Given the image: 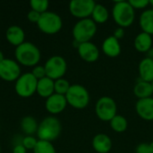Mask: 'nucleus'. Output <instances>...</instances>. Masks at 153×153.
I'll use <instances>...</instances> for the list:
<instances>
[{
    "label": "nucleus",
    "instance_id": "nucleus-17",
    "mask_svg": "<svg viewBox=\"0 0 153 153\" xmlns=\"http://www.w3.org/2000/svg\"><path fill=\"white\" fill-rule=\"evenodd\" d=\"M102 50L104 54L109 57H117L121 53V46L119 40L114 36L108 37L102 44Z\"/></svg>",
    "mask_w": 153,
    "mask_h": 153
},
{
    "label": "nucleus",
    "instance_id": "nucleus-19",
    "mask_svg": "<svg viewBox=\"0 0 153 153\" xmlns=\"http://www.w3.org/2000/svg\"><path fill=\"white\" fill-rule=\"evenodd\" d=\"M138 69L141 80L152 83L153 82V59L145 57L140 62Z\"/></svg>",
    "mask_w": 153,
    "mask_h": 153
},
{
    "label": "nucleus",
    "instance_id": "nucleus-28",
    "mask_svg": "<svg viewBox=\"0 0 153 153\" xmlns=\"http://www.w3.org/2000/svg\"><path fill=\"white\" fill-rule=\"evenodd\" d=\"M30 4L31 10L36 11L41 14L47 12L49 3L48 0H31L30 2Z\"/></svg>",
    "mask_w": 153,
    "mask_h": 153
},
{
    "label": "nucleus",
    "instance_id": "nucleus-38",
    "mask_svg": "<svg viewBox=\"0 0 153 153\" xmlns=\"http://www.w3.org/2000/svg\"><path fill=\"white\" fill-rule=\"evenodd\" d=\"M150 4H152L153 6V0H150Z\"/></svg>",
    "mask_w": 153,
    "mask_h": 153
},
{
    "label": "nucleus",
    "instance_id": "nucleus-33",
    "mask_svg": "<svg viewBox=\"0 0 153 153\" xmlns=\"http://www.w3.org/2000/svg\"><path fill=\"white\" fill-rule=\"evenodd\" d=\"M135 152L136 153H152V150H151L150 144L145 143H143L139 144V145L136 147Z\"/></svg>",
    "mask_w": 153,
    "mask_h": 153
},
{
    "label": "nucleus",
    "instance_id": "nucleus-37",
    "mask_svg": "<svg viewBox=\"0 0 153 153\" xmlns=\"http://www.w3.org/2000/svg\"><path fill=\"white\" fill-rule=\"evenodd\" d=\"M150 147H151V150H152V152L153 153V142L150 143Z\"/></svg>",
    "mask_w": 153,
    "mask_h": 153
},
{
    "label": "nucleus",
    "instance_id": "nucleus-20",
    "mask_svg": "<svg viewBox=\"0 0 153 153\" xmlns=\"http://www.w3.org/2000/svg\"><path fill=\"white\" fill-rule=\"evenodd\" d=\"M152 35L146 32L139 33L134 39V48L138 52L145 53L149 52L152 49Z\"/></svg>",
    "mask_w": 153,
    "mask_h": 153
},
{
    "label": "nucleus",
    "instance_id": "nucleus-35",
    "mask_svg": "<svg viewBox=\"0 0 153 153\" xmlns=\"http://www.w3.org/2000/svg\"><path fill=\"white\" fill-rule=\"evenodd\" d=\"M26 152L27 150L22 144H17L13 149V153H26Z\"/></svg>",
    "mask_w": 153,
    "mask_h": 153
},
{
    "label": "nucleus",
    "instance_id": "nucleus-7",
    "mask_svg": "<svg viewBox=\"0 0 153 153\" xmlns=\"http://www.w3.org/2000/svg\"><path fill=\"white\" fill-rule=\"evenodd\" d=\"M38 80L31 73L21 74L15 82V91L22 98H29L37 91Z\"/></svg>",
    "mask_w": 153,
    "mask_h": 153
},
{
    "label": "nucleus",
    "instance_id": "nucleus-31",
    "mask_svg": "<svg viewBox=\"0 0 153 153\" xmlns=\"http://www.w3.org/2000/svg\"><path fill=\"white\" fill-rule=\"evenodd\" d=\"M128 2L134 9H143L150 4L149 0H130Z\"/></svg>",
    "mask_w": 153,
    "mask_h": 153
},
{
    "label": "nucleus",
    "instance_id": "nucleus-9",
    "mask_svg": "<svg viewBox=\"0 0 153 153\" xmlns=\"http://www.w3.org/2000/svg\"><path fill=\"white\" fill-rule=\"evenodd\" d=\"M46 76L56 81L61 79L67 69V64L61 56H53L46 62L45 65Z\"/></svg>",
    "mask_w": 153,
    "mask_h": 153
},
{
    "label": "nucleus",
    "instance_id": "nucleus-32",
    "mask_svg": "<svg viewBox=\"0 0 153 153\" xmlns=\"http://www.w3.org/2000/svg\"><path fill=\"white\" fill-rule=\"evenodd\" d=\"M40 13L36 12V11H33V10H30L28 14H27V18L28 20L30 22H35V23H38L39 18H40Z\"/></svg>",
    "mask_w": 153,
    "mask_h": 153
},
{
    "label": "nucleus",
    "instance_id": "nucleus-24",
    "mask_svg": "<svg viewBox=\"0 0 153 153\" xmlns=\"http://www.w3.org/2000/svg\"><path fill=\"white\" fill-rule=\"evenodd\" d=\"M92 20L93 22L97 24V23H104L108 21V17H109V13L108 9L101 4H96L92 13Z\"/></svg>",
    "mask_w": 153,
    "mask_h": 153
},
{
    "label": "nucleus",
    "instance_id": "nucleus-12",
    "mask_svg": "<svg viewBox=\"0 0 153 153\" xmlns=\"http://www.w3.org/2000/svg\"><path fill=\"white\" fill-rule=\"evenodd\" d=\"M77 49L80 57L86 62L92 63L99 59L100 50L96 47V45L90 41L79 44L77 46Z\"/></svg>",
    "mask_w": 153,
    "mask_h": 153
},
{
    "label": "nucleus",
    "instance_id": "nucleus-22",
    "mask_svg": "<svg viewBox=\"0 0 153 153\" xmlns=\"http://www.w3.org/2000/svg\"><path fill=\"white\" fill-rule=\"evenodd\" d=\"M140 26L143 32L153 35V9H148L141 14Z\"/></svg>",
    "mask_w": 153,
    "mask_h": 153
},
{
    "label": "nucleus",
    "instance_id": "nucleus-13",
    "mask_svg": "<svg viewBox=\"0 0 153 153\" xmlns=\"http://www.w3.org/2000/svg\"><path fill=\"white\" fill-rule=\"evenodd\" d=\"M67 101L65 96L54 93L50 97H48L46 100L45 107L46 109L51 114H58L65 110L66 108Z\"/></svg>",
    "mask_w": 153,
    "mask_h": 153
},
{
    "label": "nucleus",
    "instance_id": "nucleus-14",
    "mask_svg": "<svg viewBox=\"0 0 153 153\" xmlns=\"http://www.w3.org/2000/svg\"><path fill=\"white\" fill-rule=\"evenodd\" d=\"M135 109L141 118L147 121L153 120V98L139 100L136 102Z\"/></svg>",
    "mask_w": 153,
    "mask_h": 153
},
{
    "label": "nucleus",
    "instance_id": "nucleus-21",
    "mask_svg": "<svg viewBox=\"0 0 153 153\" xmlns=\"http://www.w3.org/2000/svg\"><path fill=\"white\" fill-rule=\"evenodd\" d=\"M134 93L139 100L151 98L153 95L152 84L141 80L134 85Z\"/></svg>",
    "mask_w": 153,
    "mask_h": 153
},
{
    "label": "nucleus",
    "instance_id": "nucleus-29",
    "mask_svg": "<svg viewBox=\"0 0 153 153\" xmlns=\"http://www.w3.org/2000/svg\"><path fill=\"white\" fill-rule=\"evenodd\" d=\"M38 143V140L33 136H25L22 139V144L25 147L26 150H33Z\"/></svg>",
    "mask_w": 153,
    "mask_h": 153
},
{
    "label": "nucleus",
    "instance_id": "nucleus-4",
    "mask_svg": "<svg viewBox=\"0 0 153 153\" xmlns=\"http://www.w3.org/2000/svg\"><path fill=\"white\" fill-rule=\"evenodd\" d=\"M97 31V24L92 19H82L75 23L73 28V36L74 41L81 44L89 42Z\"/></svg>",
    "mask_w": 153,
    "mask_h": 153
},
{
    "label": "nucleus",
    "instance_id": "nucleus-25",
    "mask_svg": "<svg viewBox=\"0 0 153 153\" xmlns=\"http://www.w3.org/2000/svg\"><path fill=\"white\" fill-rule=\"evenodd\" d=\"M127 120L121 115L115 116L110 120V126L113 131L117 133H123L127 129Z\"/></svg>",
    "mask_w": 153,
    "mask_h": 153
},
{
    "label": "nucleus",
    "instance_id": "nucleus-3",
    "mask_svg": "<svg viewBox=\"0 0 153 153\" xmlns=\"http://www.w3.org/2000/svg\"><path fill=\"white\" fill-rule=\"evenodd\" d=\"M61 130L60 121L55 117H48L39 125L37 135L39 140L51 143L60 135Z\"/></svg>",
    "mask_w": 153,
    "mask_h": 153
},
{
    "label": "nucleus",
    "instance_id": "nucleus-40",
    "mask_svg": "<svg viewBox=\"0 0 153 153\" xmlns=\"http://www.w3.org/2000/svg\"><path fill=\"white\" fill-rule=\"evenodd\" d=\"M0 153H1V147H0Z\"/></svg>",
    "mask_w": 153,
    "mask_h": 153
},
{
    "label": "nucleus",
    "instance_id": "nucleus-5",
    "mask_svg": "<svg viewBox=\"0 0 153 153\" xmlns=\"http://www.w3.org/2000/svg\"><path fill=\"white\" fill-rule=\"evenodd\" d=\"M65 99L67 104L73 108L83 109L90 102V94L84 86L81 84H73L65 94Z\"/></svg>",
    "mask_w": 153,
    "mask_h": 153
},
{
    "label": "nucleus",
    "instance_id": "nucleus-23",
    "mask_svg": "<svg viewBox=\"0 0 153 153\" xmlns=\"http://www.w3.org/2000/svg\"><path fill=\"white\" fill-rule=\"evenodd\" d=\"M21 127L22 132L27 134V136H31L38 131L39 125L36 119L30 116L24 117L21 121Z\"/></svg>",
    "mask_w": 153,
    "mask_h": 153
},
{
    "label": "nucleus",
    "instance_id": "nucleus-39",
    "mask_svg": "<svg viewBox=\"0 0 153 153\" xmlns=\"http://www.w3.org/2000/svg\"><path fill=\"white\" fill-rule=\"evenodd\" d=\"M152 89H153V82H152Z\"/></svg>",
    "mask_w": 153,
    "mask_h": 153
},
{
    "label": "nucleus",
    "instance_id": "nucleus-30",
    "mask_svg": "<svg viewBox=\"0 0 153 153\" xmlns=\"http://www.w3.org/2000/svg\"><path fill=\"white\" fill-rule=\"evenodd\" d=\"M31 74L34 75V77L37 80H40L44 77H46V71H45V67L42 65H36L34 66Z\"/></svg>",
    "mask_w": 153,
    "mask_h": 153
},
{
    "label": "nucleus",
    "instance_id": "nucleus-10",
    "mask_svg": "<svg viewBox=\"0 0 153 153\" xmlns=\"http://www.w3.org/2000/svg\"><path fill=\"white\" fill-rule=\"evenodd\" d=\"M95 5L93 0H72L69 4V11L76 18L87 19L91 15Z\"/></svg>",
    "mask_w": 153,
    "mask_h": 153
},
{
    "label": "nucleus",
    "instance_id": "nucleus-26",
    "mask_svg": "<svg viewBox=\"0 0 153 153\" xmlns=\"http://www.w3.org/2000/svg\"><path fill=\"white\" fill-rule=\"evenodd\" d=\"M34 153H56L54 145L50 142L39 140L35 148L33 149Z\"/></svg>",
    "mask_w": 153,
    "mask_h": 153
},
{
    "label": "nucleus",
    "instance_id": "nucleus-36",
    "mask_svg": "<svg viewBox=\"0 0 153 153\" xmlns=\"http://www.w3.org/2000/svg\"><path fill=\"white\" fill-rule=\"evenodd\" d=\"M4 54H3V52L0 50V63H2L3 61H4Z\"/></svg>",
    "mask_w": 153,
    "mask_h": 153
},
{
    "label": "nucleus",
    "instance_id": "nucleus-11",
    "mask_svg": "<svg viewBox=\"0 0 153 153\" xmlns=\"http://www.w3.org/2000/svg\"><path fill=\"white\" fill-rule=\"evenodd\" d=\"M21 76L20 65L13 59L4 58L0 63V78L6 82L17 81Z\"/></svg>",
    "mask_w": 153,
    "mask_h": 153
},
{
    "label": "nucleus",
    "instance_id": "nucleus-15",
    "mask_svg": "<svg viewBox=\"0 0 153 153\" xmlns=\"http://www.w3.org/2000/svg\"><path fill=\"white\" fill-rule=\"evenodd\" d=\"M92 147L98 153H108L112 148V141L105 134H99L93 137Z\"/></svg>",
    "mask_w": 153,
    "mask_h": 153
},
{
    "label": "nucleus",
    "instance_id": "nucleus-1",
    "mask_svg": "<svg viewBox=\"0 0 153 153\" xmlns=\"http://www.w3.org/2000/svg\"><path fill=\"white\" fill-rule=\"evenodd\" d=\"M14 55L18 63L24 66H36L41 56L38 47L28 41L16 47Z\"/></svg>",
    "mask_w": 153,
    "mask_h": 153
},
{
    "label": "nucleus",
    "instance_id": "nucleus-6",
    "mask_svg": "<svg viewBox=\"0 0 153 153\" xmlns=\"http://www.w3.org/2000/svg\"><path fill=\"white\" fill-rule=\"evenodd\" d=\"M37 25L42 32L47 34H55L62 29L63 22L56 13L47 11L41 13Z\"/></svg>",
    "mask_w": 153,
    "mask_h": 153
},
{
    "label": "nucleus",
    "instance_id": "nucleus-2",
    "mask_svg": "<svg viewBox=\"0 0 153 153\" xmlns=\"http://www.w3.org/2000/svg\"><path fill=\"white\" fill-rule=\"evenodd\" d=\"M112 15L115 22L121 28L129 27L135 18L134 9L126 1L116 2L113 6Z\"/></svg>",
    "mask_w": 153,
    "mask_h": 153
},
{
    "label": "nucleus",
    "instance_id": "nucleus-8",
    "mask_svg": "<svg viewBox=\"0 0 153 153\" xmlns=\"http://www.w3.org/2000/svg\"><path fill=\"white\" fill-rule=\"evenodd\" d=\"M117 107L116 101L110 97H101L98 100L95 106V112L98 117L102 121H109L117 116Z\"/></svg>",
    "mask_w": 153,
    "mask_h": 153
},
{
    "label": "nucleus",
    "instance_id": "nucleus-34",
    "mask_svg": "<svg viewBox=\"0 0 153 153\" xmlns=\"http://www.w3.org/2000/svg\"><path fill=\"white\" fill-rule=\"evenodd\" d=\"M124 35H125V30H124V28L119 27L118 29H117V30L114 31V35H113V36H114L116 39H122V38L124 37Z\"/></svg>",
    "mask_w": 153,
    "mask_h": 153
},
{
    "label": "nucleus",
    "instance_id": "nucleus-18",
    "mask_svg": "<svg viewBox=\"0 0 153 153\" xmlns=\"http://www.w3.org/2000/svg\"><path fill=\"white\" fill-rule=\"evenodd\" d=\"M36 92L40 97L48 99L55 93V81L47 76L40 80H38Z\"/></svg>",
    "mask_w": 153,
    "mask_h": 153
},
{
    "label": "nucleus",
    "instance_id": "nucleus-27",
    "mask_svg": "<svg viewBox=\"0 0 153 153\" xmlns=\"http://www.w3.org/2000/svg\"><path fill=\"white\" fill-rule=\"evenodd\" d=\"M70 87H71V85H70L69 82L65 79L61 78V79L55 81V93H56V94L65 96V94L69 91Z\"/></svg>",
    "mask_w": 153,
    "mask_h": 153
},
{
    "label": "nucleus",
    "instance_id": "nucleus-16",
    "mask_svg": "<svg viewBox=\"0 0 153 153\" xmlns=\"http://www.w3.org/2000/svg\"><path fill=\"white\" fill-rule=\"evenodd\" d=\"M5 37H6L7 41L11 45L18 47L24 42L25 33L20 26L12 25L6 30Z\"/></svg>",
    "mask_w": 153,
    "mask_h": 153
}]
</instances>
